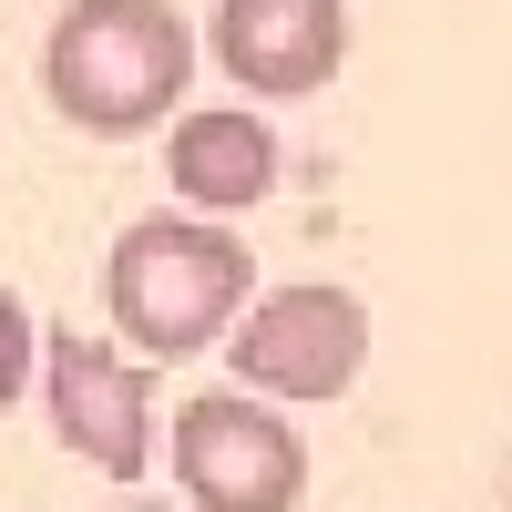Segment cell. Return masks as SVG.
I'll return each mask as SVG.
<instances>
[{
    "mask_svg": "<svg viewBox=\"0 0 512 512\" xmlns=\"http://www.w3.org/2000/svg\"><path fill=\"white\" fill-rule=\"evenodd\" d=\"M103 308H113V338L134 359H195L216 349L226 318L246 308V246L216 226V216H144L113 236V267H103Z\"/></svg>",
    "mask_w": 512,
    "mask_h": 512,
    "instance_id": "obj_2",
    "label": "cell"
},
{
    "mask_svg": "<svg viewBox=\"0 0 512 512\" xmlns=\"http://www.w3.org/2000/svg\"><path fill=\"white\" fill-rule=\"evenodd\" d=\"M41 390H52V431L82 472L134 482L154 461V359L82 328H41Z\"/></svg>",
    "mask_w": 512,
    "mask_h": 512,
    "instance_id": "obj_5",
    "label": "cell"
},
{
    "mask_svg": "<svg viewBox=\"0 0 512 512\" xmlns=\"http://www.w3.org/2000/svg\"><path fill=\"white\" fill-rule=\"evenodd\" d=\"M175 482L185 502L205 512H297L308 502V441L277 420V400H256V390H195L175 410Z\"/></svg>",
    "mask_w": 512,
    "mask_h": 512,
    "instance_id": "obj_4",
    "label": "cell"
},
{
    "mask_svg": "<svg viewBox=\"0 0 512 512\" xmlns=\"http://www.w3.org/2000/svg\"><path fill=\"white\" fill-rule=\"evenodd\" d=\"M226 369H236V390L256 400H338L349 379L369 369V308L349 287H318V277H297V287H267V297H246V308L226 318Z\"/></svg>",
    "mask_w": 512,
    "mask_h": 512,
    "instance_id": "obj_3",
    "label": "cell"
},
{
    "mask_svg": "<svg viewBox=\"0 0 512 512\" xmlns=\"http://www.w3.org/2000/svg\"><path fill=\"white\" fill-rule=\"evenodd\" d=\"M103 512H175V502H103Z\"/></svg>",
    "mask_w": 512,
    "mask_h": 512,
    "instance_id": "obj_9",
    "label": "cell"
},
{
    "mask_svg": "<svg viewBox=\"0 0 512 512\" xmlns=\"http://www.w3.org/2000/svg\"><path fill=\"white\" fill-rule=\"evenodd\" d=\"M205 52L256 103H308L349 62V0H216Z\"/></svg>",
    "mask_w": 512,
    "mask_h": 512,
    "instance_id": "obj_6",
    "label": "cell"
},
{
    "mask_svg": "<svg viewBox=\"0 0 512 512\" xmlns=\"http://www.w3.org/2000/svg\"><path fill=\"white\" fill-rule=\"evenodd\" d=\"M195 82V31L175 0H72L41 41V93L72 134L123 144L154 134Z\"/></svg>",
    "mask_w": 512,
    "mask_h": 512,
    "instance_id": "obj_1",
    "label": "cell"
},
{
    "mask_svg": "<svg viewBox=\"0 0 512 512\" xmlns=\"http://www.w3.org/2000/svg\"><path fill=\"white\" fill-rule=\"evenodd\" d=\"M31 369H41V328H31V308H21V297L0 287V410L31 390Z\"/></svg>",
    "mask_w": 512,
    "mask_h": 512,
    "instance_id": "obj_8",
    "label": "cell"
},
{
    "mask_svg": "<svg viewBox=\"0 0 512 512\" xmlns=\"http://www.w3.org/2000/svg\"><path fill=\"white\" fill-rule=\"evenodd\" d=\"M164 185H175L195 216H246V205H267V185H277V134L246 103L175 113V134H164Z\"/></svg>",
    "mask_w": 512,
    "mask_h": 512,
    "instance_id": "obj_7",
    "label": "cell"
}]
</instances>
